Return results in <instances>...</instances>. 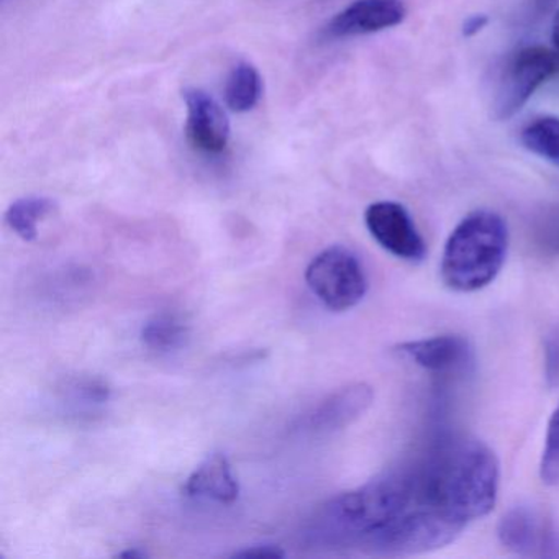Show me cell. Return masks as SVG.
Instances as JSON below:
<instances>
[{
  "instance_id": "30bf717a",
  "label": "cell",
  "mask_w": 559,
  "mask_h": 559,
  "mask_svg": "<svg viewBox=\"0 0 559 559\" xmlns=\"http://www.w3.org/2000/svg\"><path fill=\"white\" fill-rule=\"evenodd\" d=\"M374 401L371 385L349 384L320 402L307 418V427L316 433H332L358 420Z\"/></svg>"
},
{
  "instance_id": "8fae6325",
  "label": "cell",
  "mask_w": 559,
  "mask_h": 559,
  "mask_svg": "<svg viewBox=\"0 0 559 559\" xmlns=\"http://www.w3.org/2000/svg\"><path fill=\"white\" fill-rule=\"evenodd\" d=\"M185 493L218 503H234L240 496V486L224 453H212L192 471L185 484Z\"/></svg>"
},
{
  "instance_id": "5b68a950",
  "label": "cell",
  "mask_w": 559,
  "mask_h": 559,
  "mask_svg": "<svg viewBox=\"0 0 559 559\" xmlns=\"http://www.w3.org/2000/svg\"><path fill=\"white\" fill-rule=\"evenodd\" d=\"M365 224L379 247L407 263H421L427 258V241L414 218L399 202L379 201L365 212Z\"/></svg>"
},
{
  "instance_id": "9a60e30c",
  "label": "cell",
  "mask_w": 559,
  "mask_h": 559,
  "mask_svg": "<svg viewBox=\"0 0 559 559\" xmlns=\"http://www.w3.org/2000/svg\"><path fill=\"white\" fill-rule=\"evenodd\" d=\"M522 145L559 168V117H539L522 130Z\"/></svg>"
},
{
  "instance_id": "ba28073f",
  "label": "cell",
  "mask_w": 559,
  "mask_h": 559,
  "mask_svg": "<svg viewBox=\"0 0 559 559\" xmlns=\"http://www.w3.org/2000/svg\"><path fill=\"white\" fill-rule=\"evenodd\" d=\"M503 548L520 556H559V536L528 507H513L497 526Z\"/></svg>"
},
{
  "instance_id": "52a82bcc",
  "label": "cell",
  "mask_w": 559,
  "mask_h": 559,
  "mask_svg": "<svg viewBox=\"0 0 559 559\" xmlns=\"http://www.w3.org/2000/svg\"><path fill=\"white\" fill-rule=\"evenodd\" d=\"M395 352L427 371L428 374L438 376V378L461 374L473 365V348L467 340L457 335L414 340V342L402 343Z\"/></svg>"
},
{
  "instance_id": "603a6c76",
  "label": "cell",
  "mask_w": 559,
  "mask_h": 559,
  "mask_svg": "<svg viewBox=\"0 0 559 559\" xmlns=\"http://www.w3.org/2000/svg\"><path fill=\"white\" fill-rule=\"evenodd\" d=\"M551 38L552 44H555L556 53L559 55V9L556 12L555 19H552Z\"/></svg>"
},
{
  "instance_id": "ffe728a7",
  "label": "cell",
  "mask_w": 559,
  "mask_h": 559,
  "mask_svg": "<svg viewBox=\"0 0 559 559\" xmlns=\"http://www.w3.org/2000/svg\"><path fill=\"white\" fill-rule=\"evenodd\" d=\"M489 24V17L484 14L471 15L466 22L463 24V35L464 37L471 38L479 35L484 28Z\"/></svg>"
},
{
  "instance_id": "3957f363",
  "label": "cell",
  "mask_w": 559,
  "mask_h": 559,
  "mask_svg": "<svg viewBox=\"0 0 559 559\" xmlns=\"http://www.w3.org/2000/svg\"><path fill=\"white\" fill-rule=\"evenodd\" d=\"M306 281L313 296L333 312H345L365 299L368 277L353 251L330 247L317 254L306 271Z\"/></svg>"
},
{
  "instance_id": "9c48e42d",
  "label": "cell",
  "mask_w": 559,
  "mask_h": 559,
  "mask_svg": "<svg viewBox=\"0 0 559 559\" xmlns=\"http://www.w3.org/2000/svg\"><path fill=\"white\" fill-rule=\"evenodd\" d=\"M405 15L401 0H356L332 19L326 32L335 38L378 34L397 27Z\"/></svg>"
},
{
  "instance_id": "cb8c5ba5",
  "label": "cell",
  "mask_w": 559,
  "mask_h": 559,
  "mask_svg": "<svg viewBox=\"0 0 559 559\" xmlns=\"http://www.w3.org/2000/svg\"><path fill=\"white\" fill-rule=\"evenodd\" d=\"M2 2H5V0H2Z\"/></svg>"
},
{
  "instance_id": "ac0fdd59",
  "label": "cell",
  "mask_w": 559,
  "mask_h": 559,
  "mask_svg": "<svg viewBox=\"0 0 559 559\" xmlns=\"http://www.w3.org/2000/svg\"><path fill=\"white\" fill-rule=\"evenodd\" d=\"M543 369L549 388L559 385V325L552 326L543 343Z\"/></svg>"
},
{
  "instance_id": "7402d4cb",
  "label": "cell",
  "mask_w": 559,
  "mask_h": 559,
  "mask_svg": "<svg viewBox=\"0 0 559 559\" xmlns=\"http://www.w3.org/2000/svg\"><path fill=\"white\" fill-rule=\"evenodd\" d=\"M117 558H127V559H143L148 558V552L143 551V549L139 548H129L123 549V551L117 552Z\"/></svg>"
},
{
  "instance_id": "277c9868",
  "label": "cell",
  "mask_w": 559,
  "mask_h": 559,
  "mask_svg": "<svg viewBox=\"0 0 559 559\" xmlns=\"http://www.w3.org/2000/svg\"><path fill=\"white\" fill-rule=\"evenodd\" d=\"M559 73V57L545 47H525L516 51L503 71L497 91L496 116L509 120L523 109L533 94Z\"/></svg>"
},
{
  "instance_id": "2e32d148",
  "label": "cell",
  "mask_w": 559,
  "mask_h": 559,
  "mask_svg": "<svg viewBox=\"0 0 559 559\" xmlns=\"http://www.w3.org/2000/svg\"><path fill=\"white\" fill-rule=\"evenodd\" d=\"M539 476L545 484H559V402L546 428L545 444L539 460Z\"/></svg>"
},
{
  "instance_id": "8992f818",
  "label": "cell",
  "mask_w": 559,
  "mask_h": 559,
  "mask_svg": "<svg viewBox=\"0 0 559 559\" xmlns=\"http://www.w3.org/2000/svg\"><path fill=\"white\" fill-rule=\"evenodd\" d=\"M182 99L188 110L186 135L205 155H221L230 142V120L221 104L201 90H186Z\"/></svg>"
},
{
  "instance_id": "e0dca14e",
  "label": "cell",
  "mask_w": 559,
  "mask_h": 559,
  "mask_svg": "<svg viewBox=\"0 0 559 559\" xmlns=\"http://www.w3.org/2000/svg\"><path fill=\"white\" fill-rule=\"evenodd\" d=\"M533 241L539 253L559 258V205L539 215L533 227Z\"/></svg>"
},
{
  "instance_id": "44dd1931",
  "label": "cell",
  "mask_w": 559,
  "mask_h": 559,
  "mask_svg": "<svg viewBox=\"0 0 559 559\" xmlns=\"http://www.w3.org/2000/svg\"><path fill=\"white\" fill-rule=\"evenodd\" d=\"M556 0H533V14L543 15L555 5Z\"/></svg>"
},
{
  "instance_id": "7c38bea8",
  "label": "cell",
  "mask_w": 559,
  "mask_h": 559,
  "mask_svg": "<svg viewBox=\"0 0 559 559\" xmlns=\"http://www.w3.org/2000/svg\"><path fill=\"white\" fill-rule=\"evenodd\" d=\"M57 202L44 195H28L9 205L5 224L24 241H34L38 237V225L53 214Z\"/></svg>"
},
{
  "instance_id": "4fadbf2b",
  "label": "cell",
  "mask_w": 559,
  "mask_h": 559,
  "mask_svg": "<svg viewBox=\"0 0 559 559\" xmlns=\"http://www.w3.org/2000/svg\"><path fill=\"white\" fill-rule=\"evenodd\" d=\"M224 96L231 112L247 114L253 110L263 96V80L257 68L250 63H238L228 74Z\"/></svg>"
},
{
  "instance_id": "5bb4252c",
  "label": "cell",
  "mask_w": 559,
  "mask_h": 559,
  "mask_svg": "<svg viewBox=\"0 0 559 559\" xmlns=\"http://www.w3.org/2000/svg\"><path fill=\"white\" fill-rule=\"evenodd\" d=\"M188 336V326L175 313H158L142 329V342L152 352L169 353L181 348Z\"/></svg>"
},
{
  "instance_id": "d6986e66",
  "label": "cell",
  "mask_w": 559,
  "mask_h": 559,
  "mask_svg": "<svg viewBox=\"0 0 559 559\" xmlns=\"http://www.w3.org/2000/svg\"><path fill=\"white\" fill-rule=\"evenodd\" d=\"M286 556V551L280 545L273 543H263V545H251L247 548L238 549L231 555V558H271L280 559Z\"/></svg>"
},
{
  "instance_id": "7a4b0ae2",
  "label": "cell",
  "mask_w": 559,
  "mask_h": 559,
  "mask_svg": "<svg viewBox=\"0 0 559 559\" xmlns=\"http://www.w3.org/2000/svg\"><path fill=\"white\" fill-rule=\"evenodd\" d=\"M509 228L492 211H474L454 227L444 245L440 274L454 293H476L493 283L506 263Z\"/></svg>"
},
{
  "instance_id": "6da1fadb",
  "label": "cell",
  "mask_w": 559,
  "mask_h": 559,
  "mask_svg": "<svg viewBox=\"0 0 559 559\" xmlns=\"http://www.w3.org/2000/svg\"><path fill=\"white\" fill-rule=\"evenodd\" d=\"M499 461L483 441L441 437L358 489L326 502L313 522L326 548L412 556L453 543L493 509Z\"/></svg>"
}]
</instances>
